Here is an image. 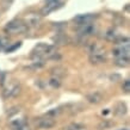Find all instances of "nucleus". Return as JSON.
I'll list each match as a JSON object with an SVG mask.
<instances>
[{"label":"nucleus","instance_id":"obj_1","mask_svg":"<svg viewBox=\"0 0 130 130\" xmlns=\"http://www.w3.org/2000/svg\"><path fill=\"white\" fill-rule=\"evenodd\" d=\"M28 25L20 20H12L10 23H7V25L5 26V32L10 34V35H20L24 32L28 31Z\"/></svg>","mask_w":130,"mask_h":130},{"label":"nucleus","instance_id":"obj_2","mask_svg":"<svg viewBox=\"0 0 130 130\" xmlns=\"http://www.w3.org/2000/svg\"><path fill=\"white\" fill-rule=\"evenodd\" d=\"M97 32V26L94 24H86V25H81V26H78L76 29V35L79 37H83V38H86L88 36H93L95 35Z\"/></svg>","mask_w":130,"mask_h":130},{"label":"nucleus","instance_id":"obj_3","mask_svg":"<svg viewBox=\"0 0 130 130\" xmlns=\"http://www.w3.org/2000/svg\"><path fill=\"white\" fill-rule=\"evenodd\" d=\"M98 18L97 14H93V13H86V14H79V16L74 17V23L78 25V26H81V25H86V24H92L95 19Z\"/></svg>","mask_w":130,"mask_h":130},{"label":"nucleus","instance_id":"obj_4","mask_svg":"<svg viewBox=\"0 0 130 130\" xmlns=\"http://www.w3.org/2000/svg\"><path fill=\"white\" fill-rule=\"evenodd\" d=\"M130 53V44H117V47L112 50V55L117 59V57H124V56H129Z\"/></svg>","mask_w":130,"mask_h":130},{"label":"nucleus","instance_id":"obj_5","mask_svg":"<svg viewBox=\"0 0 130 130\" xmlns=\"http://www.w3.org/2000/svg\"><path fill=\"white\" fill-rule=\"evenodd\" d=\"M56 122L54 118H50V117H47V116H44L42 118H38L36 121V125L41 128V129L43 130H48V129H51L53 126H55Z\"/></svg>","mask_w":130,"mask_h":130},{"label":"nucleus","instance_id":"obj_6","mask_svg":"<svg viewBox=\"0 0 130 130\" xmlns=\"http://www.w3.org/2000/svg\"><path fill=\"white\" fill-rule=\"evenodd\" d=\"M20 84L18 83H13L10 86H7L4 91V97L5 98H11V97H17L20 93Z\"/></svg>","mask_w":130,"mask_h":130},{"label":"nucleus","instance_id":"obj_7","mask_svg":"<svg viewBox=\"0 0 130 130\" xmlns=\"http://www.w3.org/2000/svg\"><path fill=\"white\" fill-rule=\"evenodd\" d=\"M41 13H36V12H31V13H28L26 16H25V24L28 25H31V26H38L41 24Z\"/></svg>","mask_w":130,"mask_h":130},{"label":"nucleus","instance_id":"obj_8","mask_svg":"<svg viewBox=\"0 0 130 130\" xmlns=\"http://www.w3.org/2000/svg\"><path fill=\"white\" fill-rule=\"evenodd\" d=\"M62 6V3L61 1H53V3H47L45 6H44L42 10H41V16H49L51 12L59 10L60 7Z\"/></svg>","mask_w":130,"mask_h":130},{"label":"nucleus","instance_id":"obj_9","mask_svg":"<svg viewBox=\"0 0 130 130\" xmlns=\"http://www.w3.org/2000/svg\"><path fill=\"white\" fill-rule=\"evenodd\" d=\"M51 40H53L54 44H55V47L56 45H64V44H68L71 42L69 37H68L67 35L62 34V32H59V34H56L55 36H53Z\"/></svg>","mask_w":130,"mask_h":130},{"label":"nucleus","instance_id":"obj_10","mask_svg":"<svg viewBox=\"0 0 130 130\" xmlns=\"http://www.w3.org/2000/svg\"><path fill=\"white\" fill-rule=\"evenodd\" d=\"M126 111H128V107H126L125 103L123 102H118L113 107V115L117 117H123L126 113Z\"/></svg>","mask_w":130,"mask_h":130},{"label":"nucleus","instance_id":"obj_11","mask_svg":"<svg viewBox=\"0 0 130 130\" xmlns=\"http://www.w3.org/2000/svg\"><path fill=\"white\" fill-rule=\"evenodd\" d=\"M86 100L90 104H99L103 100V94L100 92H92L86 94Z\"/></svg>","mask_w":130,"mask_h":130},{"label":"nucleus","instance_id":"obj_12","mask_svg":"<svg viewBox=\"0 0 130 130\" xmlns=\"http://www.w3.org/2000/svg\"><path fill=\"white\" fill-rule=\"evenodd\" d=\"M87 50L90 53V55H104V53H105L104 48L98 45V44H94V43L90 44L88 48H87Z\"/></svg>","mask_w":130,"mask_h":130},{"label":"nucleus","instance_id":"obj_13","mask_svg":"<svg viewBox=\"0 0 130 130\" xmlns=\"http://www.w3.org/2000/svg\"><path fill=\"white\" fill-rule=\"evenodd\" d=\"M102 37H103V38H105L106 41H109V42H116V41H117V38L119 37V35L116 32V30L110 29V30H107V31L105 32Z\"/></svg>","mask_w":130,"mask_h":130},{"label":"nucleus","instance_id":"obj_14","mask_svg":"<svg viewBox=\"0 0 130 130\" xmlns=\"http://www.w3.org/2000/svg\"><path fill=\"white\" fill-rule=\"evenodd\" d=\"M130 63V57L129 56H124V57H117L115 60V64L118 67H128Z\"/></svg>","mask_w":130,"mask_h":130},{"label":"nucleus","instance_id":"obj_15","mask_svg":"<svg viewBox=\"0 0 130 130\" xmlns=\"http://www.w3.org/2000/svg\"><path fill=\"white\" fill-rule=\"evenodd\" d=\"M26 123V119L25 118H18V119H13V121H11L10 122V128H12V130H14L17 129V128H19V126L24 125Z\"/></svg>","mask_w":130,"mask_h":130},{"label":"nucleus","instance_id":"obj_16","mask_svg":"<svg viewBox=\"0 0 130 130\" xmlns=\"http://www.w3.org/2000/svg\"><path fill=\"white\" fill-rule=\"evenodd\" d=\"M111 126H113V122L110 119H103L98 124V130H106L110 129Z\"/></svg>","mask_w":130,"mask_h":130},{"label":"nucleus","instance_id":"obj_17","mask_svg":"<svg viewBox=\"0 0 130 130\" xmlns=\"http://www.w3.org/2000/svg\"><path fill=\"white\" fill-rule=\"evenodd\" d=\"M105 55H90V62L93 64H99V63L105 62Z\"/></svg>","mask_w":130,"mask_h":130},{"label":"nucleus","instance_id":"obj_18","mask_svg":"<svg viewBox=\"0 0 130 130\" xmlns=\"http://www.w3.org/2000/svg\"><path fill=\"white\" fill-rule=\"evenodd\" d=\"M51 74L54 75V76H56V78H61V76H64V75H66V69L63 67L57 66V67H54L51 69Z\"/></svg>","mask_w":130,"mask_h":130},{"label":"nucleus","instance_id":"obj_19","mask_svg":"<svg viewBox=\"0 0 130 130\" xmlns=\"http://www.w3.org/2000/svg\"><path fill=\"white\" fill-rule=\"evenodd\" d=\"M61 112H62V110H61V107H57V109H51V110H49L47 112V117H50V118H54L55 119L57 116H60L61 115Z\"/></svg>","mask_w":130,"mask_h":130},{"label":"nucleus","instance_id":"obj_20","mask_svg":"<svg viewBox=\"0 0 130 130\" xmlns=\"http://www.w3.org/2000/svg\"><path fill=\"white\" fill-rule=\"evenodd\" d=\"M48 84H49L53 88H59V87L61 86V79H60V78H56V76H53V78L48 81Z\"/></svg>","mask_w":130,"mask_h":130},{"label":"nucleus","instance_id":"obj_21","mask_svg":"<svg viewBox=\"0 0 130 130\" xmlns=\"http://www.w3.org/2000/svg\"><path fill=\"white\" fill-rule=\"evenodd\" d=\"M10 38L8 36H0V49H4V48L10 47Z\"/></svg>","mask_w":130,"mask_h":130},{"label":"nucleus","instance_id":"obj_22","mask_svg":"<svg viewBox=\"0 0 130 130\" xmlns=\"http://www.w3.org/2000/svg\"><path fill=\"white\" fill-rule=\"evenodd\" d=\"M83 129V125H80L78 123H72L69 125H67L64 128V130H81Z\"/></svg>","mask_w":130,"mask_h":130},{"label":"nucleus","instance_id":"obj_23","mask_svg":"<svg viewBox=\"0 0 130 130\" xmlns=\"http://www.w3.org/2000/svg\"><path fill=\"white\" fill-rule=\"evenodd\" d=\"M22 47V42H17V43H14L13 45H11V47H7L6 48V53H12V51L17 50V49H19V48Z\"/></svg>","mask_w":130,"mask_h":130},{"label":"nucleus","instance_id":"obj_24","mask_svg":"<svg viewBox=\"0 0 130 130\" xmlns=\"http://www.w3.org/2000/svg\"><path fill=\"white\" fill-rule=\"evenodd\" d=\"M19 111H20V107L19 106H13V107H11V109L7 111V116H8V117H11V116H13V115L18 113Z\"/></svg>","mask_w":130,"mask_h":130},{"label":"nucleus","instance_id":"obj_25","mask_svg":"<svg viewBox=\"0 0 130 130\" xmlns=\"http://www.w3.org/2000/svg\"><path fill=\"white\" fill-rule=\"evenodd\" d=\"M122 88H123V91L125 92V93H129L130 92V80H124L123 81V86H122Z\"/></svg>","mask_w":130,"mask_h":130},{"label":"nucleus","instance_id":"obj_26","mask_svg":"<svg viewBox=\"0 0 130 130\" xmlns=\"http://www.w3.org/2000/svg\"><path fill=\"white\" fill-rule=\"evenodd\" d=\"M14 130H31V128L29 125H26V124H24V125L19 126V128H17V129H14Z\"/></svg>","mask_w":130,"mask_h":130},{"label":"nucleus","instance_id":"obj_27","mask_svg":"<svg viewBox=\"0 0 130 130\" xmlns=\"http://www.w3.org/2000/svg\"><path fill=\"white\" fill-rule=\"evenodd\" d=\"M121 79V76H119L118 74H115V75H111L110 76V80L111 81H117V80Z\"/></svg>","mask_w":130,"mask_h":130},{"label":"nucleus","instance_id":"obj_28","mask_svg":"<svg viewBox=\"0 0 130 130\" xmlns=\"http://www.w3.org/2000/svg\"><path fill=\"white\" fill-rule=\"evenodd\" d=\"M53 1H60V0H45V4L47 3H53Z\"/></svg>","mask_w":130,"mask_h":130},{"label":"nucleus","instance_id":"obj_29","mask_svg":"<svg viewBox=\"0 0 130 130\" xmlns=\"http://www.w3.org/2000/svg\"><path fill=\"white\" fill-rule=\"evenodd\" d=\"M122 130H128V129H122Z\"/></svg>","mask_w":130,"mask_h":130}]
</instances>
